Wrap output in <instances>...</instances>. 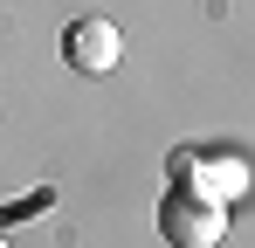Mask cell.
Masks as SVG:
<instances>
[{
  "label": "cell",
  "mask_w": 255,
  "mask_h": 248,
  "mask_svg": "<svg viewBox=\"0 0 255 248\" xmlns=\"http://www.w3.org/2000/svg\"><path fill=\"white\" fill-rule=\"evenodd\" d=\"M159 235H166L172 248H214L228 235V214H221V200L200 193V186H172L166 200H159Z\"/></svg>",
  "instance_id": "cell-1"
},
{
  "label": "cell",
  "mask_w": 255,
  "mask_h": 248,
  "mask_svg": "<svg viewBox=\"0 0 255 248\" xmlns=\"http://www.w3.org/2000/svg\"><path fill=\"white\" fill-rule=\"evenodd\" d=\"M118 55H125V35H118V21H104V14H76V21L62 28V62H69L76 76H111Z\"/></svg>",
  "instance_id": "cell-2"
},
{
  "label": "cell",
  "mask_w": 255,
  "mask_h": 248,
  "mask_svg": "<svg viewBox=\"0 0 255 248\" xmlns=\"http://www.w3.org/2000/svg\"><path fill=\"white\" fill-rule=\"evenodd\" d=\"M0 248H7V235H0Z\"/></svg>",
  "instance_id": "cell-3"
}]
</instances>
